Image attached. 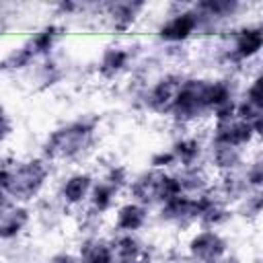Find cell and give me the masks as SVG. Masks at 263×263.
<instances>
[{
    "mask_svg": "<svg viewBox=\"0 0 263 263\" xmlns=\"http://www.w3.org/2000/svg\"><path fill=\"white\" fill-rule=\"evenodd\" d=\"M185 74L187 72H181L179 68H162L152 74H134L136 84L132 86L129 95L134 107L150 117L168 119Z\"/></svg>",
    "mask_w": 263,
    "mask_h": 263,
    "instance_id": "obj_4",
    "label": "cell"
},
{
    "mask_svg": "<svg viewBox=\"0 0 263 263\" xmlns=\"http://www.w3.org/2000/svg\"><path fill=\"white\" fill-rule=\"evenodd\" d=\"M154 220V210L136 201V199H121V203L111 214V232L123 234H142Z\"/></svg>",
    "mask_w": 263,
    "mask_h": 263,
    "instance_id": "obj_17",
    "label": "cell"
},
{
    "mask_svg": "<svg viewBox=\"0 0 263 263\" xmlns=\"http://www.w3.org/2000/svg\"><path fill=\"white\" fill-rule=\"evenodd\" d=\"M249 160V152L247 150H238V148H230V146H222V144H210L208 142V156H205V164L208 168L214 173V177L218 175H228V173H236L242 168V164Z\"/></svg>",
    "mask_w": 263,
    "mask_h": 263,
    "instance_id": "obj_22",
    "label": "cell"
},
{
    "mask_svg": "<svg viewBox=\"0 0 263 263\" xmlns=\"http://www.w3.org/2000/svg\"><path fill=\"white\" fill-rule=\"evenodd\" d=\"M148 10L150 4L144 0H107L90 4V18H97L111 35L123 37L138 27Z\"/></svg>",
    "mask_w": 263,
    "mask_h": 263,
    "instance_id": "obj_9",
    "label": "cell"
},
{
    "mask_svg": "<svg viewBox=\"0 0 263 263\" xmlns=\"http://www.w3.org/2000/svg\"><path fill=\"white\" fill-rule=\"evenodd\" d=\"M201 35H203V25L193 2L166 4L164 14L158 18L154 27V41L164 51L183 49Z\"/></svg>",
    "mask_w": 263,
    "mask_h": 263,
    "instance_id": "obj_6",
    "label": "cell"
},
{
    "mask_svg": "<svg viewBox=\"0 0 263 263\" xmlns=\"http://www.w3.org/2000/svg\"><path fill=\"white\" fill-rule=\"evenodd\" d=\"M97 181V171L88 166H72L66 168L53 183V199L60 203V208L70 214L76 212L80 214L90 197L92 185Z\"/></svg>",
    "mask_w": 263,
    "mask_h": 263,
    "instance_id": "obj_10",
    "label": "cell"
},
{
    "mask_svg": "<svg viewBox=\"0 0 263 263\" xmlns=\"http://www.w3.org/2000/svg\"><path fill=\"white\" fill-rule=\"evenodd\" d=\"M31 82V88L35 90H53L55 86H60L66 76H68V64L62 60L60 51L53 53L51 58H45L41 60L39 64H35L31 68L29 74H25Z\"/></svg>",
    "mask_w": 263,
    "mask_h": 263,
    "instance_id": "obj_21",
    "label": "cell"
},
{
    "mask_svg": "<svg viewBox=\"0 0 263 263\" xmlns=\"http://www.w3.org/2000/svg\"><path fill=\"white\" fill-rule=\"evenodd\" d=\"M255 154H257V156H259V158H261V160H263V144H261V146H259V148H257V152H255Z\"/></svg>",
    "mask_w": 263,
    "mask_h": 263,
    "instance_id": "obj_30",
    "label": "cell"
},
{
    "mask_svg": "<svg viewBox=\"0 0 263 263\" xmlns=\"http://www.w3.org/2000/svg\"><path fill=\"white\" fill-rule=\"evenodd\" d=\"M218 263H242V259H240V257H236V255H232V253H230V255H226V257H224V259H222V261H218Z\"/></svg>",
    "mask_w": 263,
    "mask_h": 263,
    "instance_id": "obj_29",
    "label": "cell"
},
{
    "mask_svg": "<svg viewBox=\"0 0 263 263\" xmlns=\"http://www.w3.org/2000/svg\"><path fill=\"white\" fill-rule=\"evenodd\" d=\"M66 23L60 18L45 21L27 33L14 47H10L2 58L4 74H29L35 64L45 58H51L60 51V45L66 37Z\"/></svg>",
    "mask_w": 263,
    "mask_h": 263,
    "instance_id": "obj_3",
    "label": "cell"
},
{
    "mask_svg": "<svg viewBox=\"0 0 263 263\" xmlns=\"http://www.w3.org/2000/svg\"><path fill=\"white\" fill-rule=\"evenodd\" d=\"M181 193L185 191L177 171H158V168L144 166L142 171H136L132 175L125 197L136 199L148 205L150 210H156L160 203Z\"/></svg>",
    "mask_w": 263,
    "mask_h": 263,
    "instance_id": "obj_7",
    "label": "cell"
},
{
    "mask_svg": "<svg viewBox=\"0 0 263 263\" xmlns=\"http://www.w3.org/2000/svg\"><path fill=\"white\" fill-rule=\"evenodd\" d=\"M146 166L158 168V171H177V160H175L173 150L168 146H162V148H156L150 152Z\"/></svg>",
    "mask_w": 263,
    "mask_h": 263,
    "instance_id": "obj_25",
    "label": "cell"
},
{
    "mask_svg": "<svg viewBox=\"0 0 263 263\" xmlns=\"http://www.w3.org/2000/svg\"><path fill=\"white\" fill-rule=\"evenodd\" d=\"M35 224V208L2 199L0 203V240L4 249L18 247Z\"/></svg>",
    "mask_w": 263,
    "mask_h": 263,
    "instance_id": "obj_13",
    "label": "cell"
},
{
    "mask_svg": "<svg viewBox=\"0 0 263 263\" xmlns=\"http://www.w3.org/2000/svg\"><path fill=\"white\" fill-rule=\"evenodd\" d=\"M6 263H21L18 259H12V261H6Z\"/></svg>",
    "mask_w": 263,
    "mask_h": 263,
    "instance_id": "obj_31",
    "label": "cell"
},
{
    "mask_svg": "<svg viewBox=\"0 0 263 263\" xmlns=\"http://www.w3.org/2000/svg\"><path fill=\"white\" fill-rule=\"evenodd\" d=\"M205 138L210 144H222V146H230V148H238V150H251V146H255V132L251 121L238 117V115H230L218 121H212Z\"/></svg>",
    "mask_w": 263,
    "mask_h": 263,
    "instance_id": "obj_14",
    "label": "cell"
},
{
    "mask_svg": "<svg viewBox=\"0 0 263 263\" xmlns=\"http://www.w3.org/2000/svg\"><path fill=\"white\" fill-rule=\"evenodd\" d=\"M193 6L201 18L203 35L214 39L236 25L240 14L249 10V6L238 0H197L193 2Z\"/></svg>",
    "mask_w": 263,
    "mask_h": 263,
    "instance_id": "obj_12",
    "label": "cell"
},
{
    "mask_svg": "<svg viewBox=\"0 0 263 263\" xmlns=\"http://www.w3.org/2000/svg\"><path fill=\"white\" fill-rule=\"evenodd\" d=\"M142 64V53L136 43L123 41V39H113L101 47V51L95 58L92 72L97 80L105 84L119 82L127 76H132L138 66Z\"/></svg>",
    "mask_w": 263,
    "mask_h": 263,
    "instance_id": "obj_8",
    "label": "cell"
},
{
    "mask_svg": "<svg viewBox=\"0 0 263 263\" xmlns=\"http://www.w3.org/2000/svg\"><path fill=\"white\" fill-rule=\"evenodd\" d=\"M236 216L245 220L263 218V189H251L236 205Z\"/></svg>",
    "mask_w": 263,
    "mask_h": 263,
    "instance_id": "obj_23",
    "label": "cell"
},
{
    "mask_svg": "<svg viewBox=\"0 0 263 263\" xmlns=\"http://www.w3.org/2000/svg\"><path fill=\"white\" fill-rule=\"evenodd\" d=\"M74 253L80 263H115V251L111 232L105 234L101 230L95 232H82L76 240Z\"/></svg>",
    "mask_w": 263,
    "mask_h": 263,
    "instance_id": "obj_19",
    "label": "cell"
},
{
    "mask_svg": "<svg viewBox=\"0 0 263 263\" xmlns=\"http://www.w3.org/2000/svg\"><path fill=\"white\" fill-rule=\"evenodd\" d=\"M154 220L166 228L191 232L197 228V197L189 193L175 195L154 210Z\"/></svg>",
    "mask_w": 263,
    "mask_h": 263,
    "instance_id": "obj_15",
    "label": "cell"
},
{
    "mask_svg": "<svg viewBox=\"0 0 263 263\" xmlns=\"http://www.w3.org/2000/svg\"><path fill=\"white\" fill-rule=\"evenodd\" d=\"M101 142V117L80 113L49 127L39 142V154L53 166H84Z\"/></svg>",
    "mask_w": 263,
    "mask_h": 263,
    "instance_id": "obj_1",
    "label": "cell"
},
{
    "mask_svg": "<svg viewBox=\"0 0 263 263\" xmlns=\"http://www.w3.org/2000/svg\"><path fill=\"white\" fill-rule=\"evenodd\" d=\"M263 113V64H259L247 78V82L240 86L238 103H236V115L253 121Z\"/></svg>",
    "mask_w": 263,
    "mask_h": 263,
    "instance_id": "obj_20",
    "label": "cell"
},
{
    "mask_svg": "<svg viewBox=\"0 0 263 263\" xmlns=\"http://www.w3.org/2000/svg\"><path fill=\"white\" fill-rule=\"evenodd\" d=\"M168 148L175 154L177 168H189L205 164L208 156V138L199 129H179L171 140Z\"/></svg>",
    "mask_w": 263,
    "mask_h": 263,
    "instance_id": "obj_16",
    "label": "cell"
},
{
    "mask_svg": "<svg viewBox=\"0 0 263 263\" xmlns=\"http://www.w3.org/2000/svg\"><path fill=\"white\" fill-rule=\"evenodd\" d=\"M53 177L55 166L39 152L14 154L4 150L0 162V197L14 203L35 205L45 197L49 185L55 183Z\"/></svg>",
    "mask_w": 263,
    "mask_h": 263,
    "instance_id": "obj_2",
    "label": "cell"
},
{
    "mask_svg": "<svg viewBox=\"0 0 263 263\" xmlns=\"http://www.w3.org/2000/svg\"><path fill=\"white\" fill-rule=\"evenodd\" d=\"M45 263H80L78 261V257H76V253L74 251H55V253H51L47 259H45Z\"/></svg>",
    "mask_w": 263,
    "mask_h": 263,
    "instance_id": "obj_27",
    "label": "cell"
},
{
    "mask_svg": "<svg viewBox=\"0 0 263 263\" xmlns=\"http://www.w3.org/2000/svg\"><path fill=\"white\" fill-rule=\"evenodd\" d=\"M251 125H253V132H255V142L261 146L263 144V113L259 117H255L251 121Z\"/></svg>",
    "mask_w": 263,
    "mask_h": 263,
    "instance_id": "obj_28",
    "label": "cell"
},
{
    "mask_svg": "<svg viewBox=\"0 0 263 263\" xmlns=\"http://www.w3.org/2000/svg\"><path fill=\"white\" fill-rule=\"evenodd\" d=\"M263 55V18L238 21L222 35L216 37L214 58L226 68H242L257 62Z\"/></svg>",
    "mask_w": 263,
    "mask_h": 263,
    "instance_id": "obj_5",
    "label": "cell"
},
{
    "mask_svg": "<svg viewBox=\"0 0 263 263\" xmlns=\"http://www.w3.org/2000/svg\"><path fill=\"white\" fill-rule=\"evenodd\" d=\"M0 132H2V144H4V148H6V146H8V140H10V136H12V132H16V123H14V119H12L10 111H8V107L2 109V125H0Z\"/></svg>",
    "mask_w": 263,
    "mask_h": 263,
    "instance_id": "obj_26",
    "label": "cell"
},
{
    "mask_svg": "<svg viewBox=\"0 0 263 263\" xmlns=\"http://www.w3.org/2000/svg\"><path fill=\"white\" fill-rule=\"evenodd\" d=\"M230 255V240L220 228H193L181 249L183 263H218Z\"/></svg>",
    "mask_w": 263,
    "mask_h": 263,
    "instance_id": "obj_11",
    "label": "cell"
},
{
    "mask_svg": "<svg viewBox=\"0 0 263 263\" xmlns=\"http://www.w3.org/2000/svg\"><path fill=\"white\" fill-rule=\"evenodd\" d=\"M240 175H242L249 191L251 189H263V160L257 154L249 156V160L240 168Z\"/></svg>",
    "mask_w": 263,
    "mask_h": 263,
    "instance_id": "obj_24",
    "label": "cell"
},
{
    "mask_svg": "<svg viewBox=\"0 0 263 263\" xmlns=\"http://www.w3.org/2000/svg\"><path fill=\"white\" fill-rule=\"evenodd\" d=\"M115 263H156V251L142 234L111 232Z\"/></svg>",
    "mask_w": 263,
    "mask_h": 263,
    "instance_id": "obj_18",
    "label": "cell"
}]
</instances>
